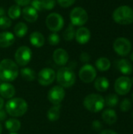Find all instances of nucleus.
<instances>
[{
  "mask_svg": "<svg viewBox=\"0 0 133 134\" xmlns=\"http://www.w3.org/2000/svg\"><path fill=\"white\" fill-rule=\"evenodd\" d=\"M31 4V6L33 7L36 11L43 10V0H32Z\"/></svg>",
  "mask_w": 133,
  "mask_h": 134,
  "instance_id": "72a5a7b5",
  "label": "nucleus"
},
{
  "mask_svg": "<svg viewBox=\"0 0 133 134\" xmlns=\"http://www.w3.org/2000/svg\"><path fill=\"white\" fill-rule=\"evenodd\" d=\"M12 24L11 19L9 17H7L5 16H0V28L2 29H6L9 28Z\"/></svg>",
  "mask_w": 133,
  "mask_h": 134,
  "instance_id": "2f4dec72",
  "label": "nucleus"
},
{
  "mask_svg": "<svg viewBox=\"0 0 133 134\" xmlns=\"http://www.w3.org/2000/svg\"><path fill=\"white\" fill-rule=\"evenodd\" d=\"M3 106H4V100H3V99L0 97V110L2 109Z\"/></svg>",
  "mask_w": 133,
  "mask_h": 134,
  "instance_id": "79ce46f5",
  "label": "nucleus"
},
{
  "mask_svg": "<svg viewBox=\"0 0 133 134\" xmlns=\"http://www.w3.org/2000/svg\"><path fill=\"white\" fill-rule=\"evenodd\" d=\"M78 75L83 82L90 83L93 82L96 77V70L92 65L86 64L81 68Z\"/></svg>",
  "mask_w": 133,
  "mask_h": 134,
  "instance_id": "9b49d317",
  "label": "nucleus"
},
{
  "mask_svg": "<svg viewBox=\"0 0 133 134\" xmlns=\"http://www.w3.org/2000/svg\"><path fill=\"white\" fill-rule=\"evenodd\" d=\"M53 58L54 62L57 65L63 66L68 62L69 55L65 49H63L62 48H59L53 52Z\"/></svg>",
  "mask_w": 133,
  "mask_h": 134,
  "instance_id": "4468645a",
  "label": "nucleus"
},
{
  "mask_svg": "<svg viewBox=\"0 0 133 134\" xmlns=\"http://www.w3.org/2000/svg\"><path fill=\"white\" fill-rule=\"evenodd\" d=\"M27 103L22 98H12L5 104L6 112L13 117H21L27 111Z\"/></svg>",
  "mask_w": 133,
  "mask_h": 134,
  "instance_id": "f03ea898",
  "label": "nucleus"
},
{
  "mask_svg": "<svg viewBox=\"0 0 133 134\" xmlns=\"http://www.w3.org/2000/svg\"><path fill=\"white\" fill-rule=\"evenodd\" d=\"M131 81H132V84H133V77H132V79H131Z\"/></svg>",
  "mask_w": 133,
  "mask_h": 134,
  "instance_id": "49530a36",
  "label": "nucleus"
},
{
  "mask_svg": "<svg viewBox=\"0 0 133 134\" xmlns=\"http://www.w3.org/2000/svg\"><path fill=\"white\" fill-rule=\"evenodd\" d=\"M92 128H93L95 130H97V131L100 130L102 129V127H103L102 123H101L100 121H99V120H94V121L92 122Z\"/></svg>",
  "mask_w": 133,
  "mask_h": 134,
  "instance_id": "e433bc0d",
  "label": "nucleus"
},
{
  "mask_svg": "<svg viewBox=\"0 0 133 134\" xmlns=\"http://www.w3.org/2000/svg\"><path fill=\"white\" fill-rule=\"evenodd\" d=\"M15 42V36L9 31H3L0 33V47L7 48L12 46Z\"/></svg>",
  "mask_w": 133,
  "mask_h": 134,
  "instance_id": "a211bd4d",
  "label": "nucleus"
},
{
  "mask_svg": "<svg viewBox=\"0 0 133 134\" xmlns=\"http://www.w3.org/2000/svg\"><path fill=\"white\" fill-rule=\"evenodd\" d=\"M4 15H5V10H4L3 8H1L0 7V16H2Z\"/></svg>",
  "mask_w": 133,
  "mask_h": 134,
  "instance_id": "37998d69",
  "label": "nucleus"
},
{
  "mask_svg": "<svg viewBox=\"0 0 133 134\" xmlns=\"http://www.w3.org/2000/svg\"><path fill=\"white\" fill-rule=\"evenodd\" d=\"M5 126L7 130H9L10 133H16L18 130H20L21 123L19 120L16 119H9L5 122Z\"/></svg>",
  "mask_w": 133,
  "mask_h": 134,
  "instance_id": "5701e85b",
  "label": "nucleus"
},
{
  "mask_svg": "<svg viewBox=\"0 0 133 134\" xmlns=\"http://www.w3.org/2000/svg\"><path fill=\"white\" fill-rule=\"evenodd\" d=\"M45 24L48 29L53 32H58L62 30L64 25V20L63 16L56 13L49 14L45 20Z\"/></svg>",
  "mask_w": 133,
  "mask_h": 134,
  "instance_id": "423d86ee",
  "label": "nucleus"
},
{
  "mask_svg": "<svg viewBox=\"0 0 133 134\" xmlns=\"http://www.w3.org/2000/svg\"><path fill=\"white\" fill-rule=\"evenodd\" d=\"M104 100H105V104L107 106H108L110 108H114L118 105L119 99H118V97L117 94L111 93L106 97Z\"/></svg>",
  "mask_w": 133,
  "mask_h": 134,
  "instance_id": "c85d7f7f",
  "label": "nucleus"
},
{
  "mask_svg": "<svg viewBox=\"0 0 133 134\" xmlns=\"http://www.w3.org/2000/svg\"><path fill=\"white\" fill-rule=\"evenodd\" d=\"M117 68L118 71L123 75H131L132 73L133 68L132 63L126 59H121L117 63Z\"/></svg>",
  "mask_w": 133,
  "mask_h": 134,
  "instance_id": "6ab92c4d",
  "label": "nucleus"
},
{
  "mask_svg": "<svg viewBox=\"0 0 133 134\" xmlns=\"http://www.w3.org/2000/svg\"><path fill=\"white\" fill-rule=\"evenodd\" d=\"M83 105L88 111L96 113L103 109L105 106V100L101 95L97 93H91L85 97Z\"/></svg>",
  "mask_w": 133,
  "mask_h": 134,
  "instance_id": "20e7f679",
  "label": "nucleus"
},
{
  "mask_svg": "<svg viewBox=\"0 0 133 134\" xmlns=\"http://www.w3.org/2000/svg\"><path fill=\"white\" fill-rule=\"evenodd\" d=\"M111 61L107 57H100L96 61V67L100 71H107L111 68Z\"/></svg>",
  "mask_w": 133,
  "mask_h": 134,
  "instance_id": "393cba45",
  "label": "nucleus"
},
{
  "mask_svg": "<svg viewBox=\"0 0 133 134\" xmlns=\"http://www.w3.org/2000/svg\"><path fill=\"white\" fill-rule=\"evenodd\" d=\"M112 16L118 24H130L133 23V9L128 5H121L114 9Z\"/></svg>",
  "mask_w": 133,
  "mask_h": 134,
  "instance_id": "7ed1b4c3",
  "label": "nucleus"
},
{
  "mask_svg": "<svg viewBox=\"0 0 133 134\" xmlns=\"http://www.w3.org/2000/svg\"><path fill=\"white\" fill-rule=\"evenodd\" d=\"M2 126L0 124V134L2 133Z\"/></svg>",
  "mask_w": 133,
  "mask_h": 134,
  "instance_id": "a18cd8bd",
  "label": "nucleus"
},
{
  "mask_svg": "<svg viewBox=\"0 0 133 134\" xmlns=\"http://www.w3.org/2000/svg\"><path fill=\"white\" fill-rule=\"evenodd\" d=\"M22 9L18 5H13L8 9V16L12 20H16L21 15Z\"/></svg>",
  "mask_w": 133,
  "mask_h": 134,
  "instance_id": "cd10ccee",
  "label": "nucleus"
},
{
  "mask_svg": "<svg viewBox=\"0 0 133 134\" xmlns=\"http://www.w3.org/2000/svg\"><path fill=\"white\" fill-rule=\"evenodd\" d=\"M102 119L103 122L108 125L114 124L118 120V115L114 110L108 108L103 111L102 113Z\"/></svg>",
  "mask_w": 133,
  "mask_h": 134,
  "instance_id": "aec40b11",
  "label": "nucleus"
},
{
  "mask_svg": "<svg viewBox=\"0 0 133 134\" xmlns=\"http://www.w3.org/2000/svg\"><path fill=\"white\" fill-rule=\"evenodd\" d=\"M30 42L36 48H40L45 44V37L39 31H34L30 35Z\"/></svg>",
  "mask_w": 133,
  "mask_h": 134,
  "instance_id": "412c9836",
  "label": "nucleus"
},
{
  "mask_svg": "<svg viewBox=\"0 0 133 134\" xmlns=\"http://www.w3.org/2000/svg\"><path fill=\"white\" fill-rule=\"evenodd\" d=\"M20 75L22 79L27 82L34 81L36 78V74L34 70L30 68H24L20 70Z\"/></svg>",
  "mask_w": 133,
  "mask_h": 134,
  "instance_id": "bb28decb",
  "label": "nucleus"
},
{
  "mask_svg": "<svg viewBox=\"0 0 133 134\" xmlns=\"http://www.w3.org/2000/svg\"><path fill=\"white\" fill-rule=\"evenodd\" d=\"M114 50L117 54L121 57L128 56L132 50V44L131 42L124 37H120L115 39L113 44Z\"/></svg>",
  "mask_w": 133,
  "mask_h": 134,
  "instance_id": "6e6552de",
  "label": "nucleus"
},
{
  "mask_svg": "<svg viewBox=\"0 0 133 134\" xmlns=\"http://www.w3.org/2000/svg\"><path fill=\"white\" fill-rule=\"evenodd\" d=\"M76 0H57L58 4L63 8H67L74 4Z\"/></svg>",
  "mask_w": 133,
  "mask_h": 134,
  "instance_id": "c9c22d12",
  "label": "nucleus"
},
{
  "mask_svg": "<svg viewBox=\"0 0 133 134\" xmlns=\"http://www.w3.org/2000/svg\"><path fill=\"white\" fill-rule=\"evenodd\" d=\"M132 86L131 79L127 76L119 77L114 83V90L115 92L121 96L128 94Z\"/></svg>",
  "mask_w": 133,
  "mask_h": 134,
  "instance_id": "9d476101",
  "label": "nucleus"
},
{
  "mask_svg": "<svg viewBox=\"0 0 133 134\" xmlns=\"http://www.w3.org/2000/svg\"><path fill=\"white\" fill-rule=\"evenodd\" d=\"M14 1L16 3V5L20 6H27L31 2V0H14Z\"/></svg>",
  "mask_w": 133,
  "mask_h": 134,
  "instance_id": "58836bf2",
  "label": "nucleus"
},
{
  "mask_svg": "<svg viewBox=\"0 0 133 134\" xmlns=\"http://www.w3.org/2000/svg\"><path fill=\"white\" fill-rule=\"evenodd\" d=\"M19 75L17 64L10 59H4L0 62V79L8 82L14 81Z\"/></svg>",
  "mask_w": 133,
  "mask_h": 134,
  "instance_id": "f257e3e1",
  "label": "nucleus"
},
{
  "mask_svg": "<svg viewBox=\"0 0 133 134\" xmlns=\"http://www.w3.org/2000/svg\"><path fill=\"white\" fill-rule=\"evenodd\" d=\"M132 108V103L131 100L128 98H125L124 100H122L120 104V109L123 112H127L129 111Z\"/></svg>",
  "mask_w": 133,
  "mask_h": 134,
  "instance_id": "7c9ffc66",
  "label": "nucleus"
},
{
  "mask_svg": "<svg viewBox=\"0 0 133 134\" xmlns=\"http://www.w3.org/2000/svg\"><path fill=\"white\" fill-rule=\"evenodd\" d=\"M130 59H131V60L133 61V52L131 53V55H130Z\"/></svg>",
  "mask_w": 133,
  "mask_h": 134,
  "instance_id": "c03bdc74",
  "label": "nucleus"
},
{
  "mask_svg": "<svg viewBox=\"0 0 133 134\" xmlns=\"http://www.w3.org/2000/svg\"><path fill=\"white\" fill-rule=\"evenodd\" d=\"M57 82L63 88H69L74 86L76 81V76L73 70L69 68L63 67L60 68L56 74Z\"/></svg>",
  "mask_w": 133,
  "mask_h": 134,
  "instance_id": "39448f33",
  "label": "nucleus"
},
{
  "mask_svg": "<svg viewBox=\"0 0 133 134\" xmlns=\"http://www.w3.org/2000/svg\"><path fill=\"white\" fill-rule=\"evenodd\" d=\"M80 60L84 63H87V62H89L90 60V56H89V53H87L85 52H83L80 56Z\"/></svg>",
  "mask_w": 133,
  "mask_h": 134,
  "instance_id": "4c0bfd02",
  "label": "nucleus"
},
{
  "mask_svg": "<svg viewBox=\"0 0 133 134\" xmlns=\"http://www.w3.org/2000/svg\"><path fill=\"white\" fill-rule=\"evenodd\" d=\"M60 104L54 105L53 107L50 108L47 112L48 119L51 122H55L59 119L60 115Z\"/></svg>",
  "mask_w": 133,
  "mask_h": 134,
  "instance_id": "b1692460",
  "label": "nucleus"
},
{
  "mask_svg": "<svg viewBox=\"0 0 133 134\" xmlns=\"http://www.w3.org/2000/svg\"><path fill=\"white\" fill-rule=\"evenodd\" d=\"M56 79V72L53 69L45 68L42 69L38 75V81L40 85L46 86L52 84Z\"/></svg>",
  "mask_w": 133,
  "mask_h": 134,
  "instance_id": "f8f14e48",
  "label": "nucleus"
},
{
  "mask_svg": "<svg viewBox=\"0 0 133 134\" xmlns=\"http://www.w3.org/2000/svg\"><path fill=\"white\" fill-rule=\"evenodd\" d=\"M110 82L106 77H99L94 82L95 89L99 92H105L109 88Z\"/></svg>",
  "mask_w": 133,
  "mask_h": 134,
  "instance_id": "4be33fe9",
  "label": "nucleus"
},
{
  "mask_svg": "<svg viewBox=\"0 0 133 134\" xmlns=\"http://www.w3.org/2000/svg\"><path fill=\"white\" fill-rule=\"evenodd\" d=\"M100 134H118L117 132H115V131H114V130H103Z\"/></svg>",
  "mask_w": 133,
  "mask_h": 134,
  "instance_id": "a19ab883",
  "label": "nucleus"
},
{
  "mask_svg": "<svg viewBox=\"0 0 133 134\" xmlns=\"http://www.w3.org/2000/svg\"><path fill=\"white\" fill-rule=\"evenodd\" d=\"M6 119V112L1 109L0 110V121H4Z\"/></svg>",
  "mask_w": 133,
  "mask_h": 134,
  "instance_id": "ea45409f",
  "label": "nucleus"
},
{
  "mask_svg": "<svg viewBox=\"0 0 133 134\" xmlns=\"http://www.w3.org/2000/svg\"><path fill=\"white\" fill-rule=\"evenodd\" d=\"M27 30H28V27L27 24L23 22L17 23L13 27L14 34L18 38H23L24 36H25L26 34L27 33Z\"/></svg>",
  "mask_w": 133,
  "mask_h": 134,
  "instance_id": "a878e982",
  "label": "nucleus"
},
{
  "mask_svg": "<svg viewBox=\"0 0 133 134\" xmlns=\"http://www.w3.org/2000/svg\"><path fill=\"white\" fill-rule=\"evenodd\" d=\"M21 13H22L24 19L29 23L35 22L38 18V11H36L33 7L29 6V5L24 6V9H22Z\"/></svg>",
  "mask_w": 133,
  "mask_h": 134,
  "instance_id": "dca6fc26",
  "label": "nucleus"
},
{
  "mask_svg": "<svg viewBox=\"0 0 133 134\" xmlns=\"http://www.w3.org/2000/svg\"><path fill=\"white\" fill-rule=\"evenodd\" d=\"M48 40H49V43L52 46H56L60 43V35L58 34H56V32H53L52 34H50L49 35V38H48Z\"/></svg>",
  "mask_w": 133,
  "mask_h": 134,
  "instance_id": "473e14b6",
  "label": "nucleus"
},
{
  "mask_svg": "<svg viewBox=\"0 0 133 134\" xmlns=\"http://www.w3.org/2000/svg\"><path fill=\"white\" fill-rule=\"evenodd\" d=\"M16 93L14 86L9 82H3L0 84V95L5 99H11Z\"/></svg>",
  "mask_w": 133,
  "mask_h": 134,
  "instance_id": "f3484780",
  "label": "nucleus"
},
{
  "mask_svg": "<svg viewBox=\"0 0 133 134\" xmlns=\"http://www.w3.org/2000/svg\"><path fill=\"white\" fill-rule=\"evenodd\" d=\"M74 38H76V41L79 44L85 45L90 40V38H91L90 31L87 27H81L75 31Z\"/></svg>",
  "mask_w": 133,
  "mask_h": 134,
  "instance_id": "2eb2a0df",
  "label": "nucleus"
},
{
  "mask_svg": "<svg viewBox=\"0 0 133 134\" xmlns=\"http://www.w3.org/2000/svg\"><path fill=\"white\" fill-rule=\"evenodd\" d=\"M75 29L73 24H69L67 29L63 33V37L66 41H71L75 36Z\"/></svg>",
  "mask_w": 133,
  "mask_h": 134,
  "instance_id": "c756f323",
  "label": "nucleus"
},
{
  "mask_svg": "<svg viewBox=\"0 0 133 134\" xmlns=\"http://www.w3.org/2000/svg\"><path fill=\"white\" fill-rule=\"evenodd\" d=\"M132 98H133V93H132Z\"/></svg>",
  "mask_w": 133,
  "mask_h": 134,
  "instance_id": "8fccbe9b",
  "label": "nucleus"
},
{
  "mask_svg": "<svg viewBox=\"0 0 133 134\" xmlns=\"http://www.w3.org/2000/svg\"><path fill=\"white\" fill-rule=\"evenodd\" d=\"M71 24L74 26H83L86 24L89 19L86 10L82 7L74 8L70 13Z\"/></svg>",
  "mask_w": 133,
  "mask_h": 134,
  "instance_id": "0eeeda50",
  "label": "nucleus"
},
{
  "mask_svg": "<svg viewBox=\"0 0 133 134\" xmlns=\"http://www.w3.org/2000/svg\"><path fill=\"white\" fill-rule=\"evenodd\" d=\"M32 52L27 46H23L19 47L15 53V60L21 67L26 66L31 60Z\"/></svg>",
  "mask_w": 133,
  "mask_h": 134,
  "instance_id": "1a4fd4ad",
  "label": "nucleus"
},
{
  "mask_svg": "<svg viewBox=\"0 0 133 134\" xmlns=\"http://www.w3.org/2000/svg\"><path fill=\"white\" fill-rule=\"evenodd\" d=\"M132 119H133V111H132Z\"/></svg>",
  "mask_w": 133,
  "mask_h": 134,
  "instance_id": "09e8293b",
  "label": "nucleus"
},
{
  "mask_svg": "<svg viewBox=\"0 0 133 134\" xmlns=\"http://www.w3.org/2000/svg\"><path fill=\"white\" fill-rule=\"evenodd\" d=\"M56 0H43V9L50 10L55 7Z\"/></svg>",
  "mask_w": 133,
  "mask_h": 134,
  "instance_id": "f704fd0d",
  "label": "nucleus"
},
{
  "mask_svg": "<svg viewBox=\"0 0 133 134\" xmlns=\"http://www.w3.org/2000/svg\"><path fill=\"white\" fill-rule=\"evenodd\" d=\"M10 134H17V133H11Z\"/></svg>",
  "mask_w": 133,
  "mask_h": 134,
  "instance_id": "de8ad7c7",
  "label": "nucleus"
},
{
  "mask_svg": "<svg viewBox=\"0 0 133 134\" xmlns=\"http://www.w3.org/2000/svg\"><path fill=\"white\" fill-rule=\"evenodd\" d=\"M65 97V91L60 86H55L48 93V99L54 105L60 104Z\"/></svg>",
  "mask_w": 133,
  "mask_h": 134,
  "instance_id": "ddd939ff",
  "label": "nucleus"
}]
</instances>
